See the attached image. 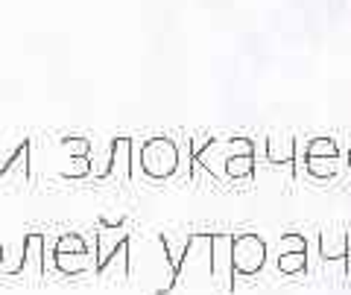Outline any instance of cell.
<instances>
[{
  "label": "cell",
  "instance_id": "6da1fadb",
  "mask_svg": "<svg viewBox=\"0 0 351 295\" xmlns=\"http://www.w3.org/2000/svg\"><path fill=\"white\" fill-rule=\"evenodd\" d=\"M141 170L149 179H170L179 172V144L167 135H156L141 144Z\"/></svg>",
  "mask_w": 351,
  "mask_h": 295
},
{
  "label": "cell",
  "instance_id": "7a4b0ae2",
  "mask_svg": "<svg viewBox=\"0 0 351 295\" xmlns=\"http://www.w3.org/2000/svg\"><path fill=\"white\" fill-rule=\"evenodd\" d=\"M182 278L199 281V278H211L214 281V266H211V234H193L191 237V248L184 255V264L179 269Z\"/></svg>",
  "mask_w": 351,
  "mask_h": 295
},
{
  "label": "cell",
  "instance_id": "3957f363",
  "mask_svg": "<svg viewBox=\"0 0 351 295\" xmlns=\"http://www.w3.org/2000/svg\"><path fill=\"white\" fill-rule=\"evenodd\" d=\"M267 264V246L258 234L234 237V272L237 275H258Z\"/></svg>",
  "mask_w": 351,
  "mask_h": 295
},
{
  "label": "cell",
  "instance_id": "277c9868",
  "mask_svg": "<svg viewBox=\"0 0 351 295\" xmlns=\"http://www.w3.org/2000/svg\"><path fill=\"white\" fill-rule=\"evenodd\" d=\"M211 266L214 281L223 290L234 283V237L232 234H211Z\"/></svg>",
  "mask_w": 351,
  "mask_h": 295
},
{
  "label": "cell",
  "instance_id": "5b68a950",
  "mask_svg": "<svg viewBox=\"0 0 351 295\" xmlns=\"http://www.w3.org/2000/svg\"><path fill=\"white\" fill-rule=\"evenodd\" d=\"M196 155V164L205 170V172H211V176L217 179H228V172H226V164H228V140L223 138H208L202 149H196L193 152Z\"/></svg>",
  "mask_w": 351,
  "mask_h": 295
},
{
  "label": "cell",
  "instance_id": "8992f818",
  "mask_svg": "<svg viewBox=\"0 0 351 295\" xmlns=\"http://www.w3.org/2000/svg\"><path fill=\"white\" fill-rule=\"evenodd\" d=\"M126 243H129V228L108 225V222H103L100 228H97V231H94V246H97V260H100V266L114 255L117 248H123ZM100 266H97V269H100Z\"/></svg>",
  "mask_w": 351,
  "mask_h": 295
},
{
  "label": "cell",
  "instance_id": "52a82bcc",
  "mask_svg": "<svg viewBox=\"0 0 351 295\" xmlns=\"http://www.w3.org/2000/svg\"><path fill=\"white\" fill-rule=\"evenodd\" d=\"M135 176V140L132 138H114V155H112V179L129 181Z\"/></svg>",
  "mask_w": 351,
  "mask_h": 295
},
{
  "label": "cell",
  "instance_id": "ba28073f",
  "mask_svg": "<svg viewBox=\"0 0 351 295\" xmlns=\"http://www.w3.org/2000/svg\"><path fill=\"white\" fill-rule=\"evenodd\" d=\"M53 264H56V272L62 275H82V272H97L100 260H97V246L82 251V255H53Z\"/></svg>",
  "mask_w": 351,
  "mask_h": 295
},
{
  "label": "cell",
  "instance_id": "9c48e42d",
  "mask_svg": "<svg viewBox=\"0 0 351 295\" xmlns=\"http://www.w3.org/2000/svg\"><path fill=\"white\" fill-rule=\"evenodd\" d=\"M295 149H299V138L293 135H269L267 138V158L269 164H276V167H290L295 161Z\"/></svg>",
  "mask_w": 351,
  "mask_h": 295
},
{
  "label": "cell",
  "instance_id": "30bf717a",
  "mask_svg": "<svg viewBox=\"0 0 351 295\" xmlns=\"http://www.w3.org/2000/svg\"><path fill=\"white\" fill-rule=\"evenodd\" d=\"M44 248H47V240L41 234H27V255H24L21 275H32V278L44 275V269H47V264H44Z\"/></svg>",
  "mask_w": 351,
  "mask_h": 295
},
{
  "label": "cell",
  "instance_id": "8fae6325",
  "mask_svg": "<svg viewBox=\"0 0 351 295\" xmlns=\"http://www.w3.org/2000/svg\"><path fill=\"white\" fill-rule=\"evenodd\" d=\"M348 251V231H334V228H325L319 234V255L322 260H346Z\"/></svg>",
  "mask_w": 351,
  "mask_h": 295
},
{
  "label": "cell",
  "instance_id": "7c38bea8",
  "mask_svg": "<svg viewBox=\"0 0 351 295\" xmlns=\"http://www.w3.org/2000/svg\"><path fill=\"white\" fill-rule=\"evenodd\" d=\"M0 176H18L21 181L29 179V140H21V146L0 164Z\"/></svg>",
  "mask_w": 351,
  "mask_h": 295
},
{
  "label": "cell",
  "instance_id": "4fadbf2b",
  "mask_svg": "<svg viewBox=\"0 0 351 295\" xmlns=\"http://www.w3.org/2000/svg\"><path fill=\"white\" fill-rule=\"evenodd\" d=\"M3 248H6V257H3V269L6 275H21L24 269V255H27V234L24 237H15V240H3Z\"/></svg>",
  "mask_w": 351,
  "mask_h": 295
},
{
  "label": "cell",
  "instance_id": "5bb4252c",
  "mask_svg": "<svg viewBox=\"0 0 351 295\" xmlns=\"http://www.w3.org/2000/svg\"><path fill=\"white\" fill-rule=\"evenodd\" d=\"M191 237L193 234H161V243H164V248H167V257H170V264L176 269V275H179V269L184 264V255H188V248H191Z\"/></svg>",
  "mask_w": 351,
  "mask_h": 295
},
{
  "label": "cell",
  "instance_id": "9a60e30c",
  "mask_svg": "<svg viewBox=\"0 0 351 295\" xmlns=\"http://www.w3.org/2000/svg\"><path fill=\"white\" fill-rule=\"evenodd\" d=\"M97 275H120V278H129V243L123 248H117L106 264L97 269Z\"/></svg>",
  "mask_w": 351,
  "mask_h": 295
},
{
  "label": "cell",
  "instance_id": "2e32d148",
  "mask_svg": "<svg viewBox=\"0 0 351 295\" xmlns=\"http://www.w3.org/2000/svg\"><path fill=\"white\" fill-rule=\"evenodd\" d=\"M226 172L228 179H252L255 176V155H228Z\"/></svg>",
  "mask_w": 351,
  "mask_h": 295
},
{
  "label": "cell",
  "instance_id": "e0dca14e",
  "mask_svg": "<svg viewBox=\"0 0 351 295\" xmlns=\"http://www.w3.org/2000/svg\"><path fill=\"white\" fill-rule=\"evenodd\" d=\"M307 158H339L337 140L328 138V135L311 138V140H307Z\"/></svg>",
  "mask_w": 351,
  "mask_h": 295
},
{
  "label": "cell",
  "instance_id": "ac0fdd59",
  "mask_svg": "<svg viewBox=\"0 0 351 295\" xmlns=\"http://www.w3.org/2000/svg\"><path fill=\"white\" fill-rule=\"evenodd\" d=\"M82 251H88V243L82 234H62L53 243V255H82Z\"/></svg>",
  "mask_w": 351,
  "mask_h": 295
},
{
  "label": "cell",
  "instance_id": "d6986e66",
  "mask_svg": "<svg viewBox=\"0 0 351 295\" xmlns=\"http://www.w3.org/2000/svg\"><path fill=\"white\" fill-rule=\"evenodd\" d=\"M339 167V158H307V172L313 179H334Z\"/></svg>",
  "mask_w": 351,
  "mask_h": 295
},
{
  "label": "cell",
  "instance_id": "ffe728a7",
  "mask_svg": "<svg viewBox=\"0 0 351 295\" xmlns=\"http://www.w3.org/2000/svg\"><path fill=\"white\" fill-rule=\"evenodd\" d=\"M62 149L68 152L71 158H91V149L94 144L82 135H71V138H62Z\"/></svg>",
  "mask_w": 351,
  "mask_h": 295
},
{
  "label": "cell",
  "instance_id": "44dd1931",
  "mask_svg": "<svg viewBox=\"0 0 351 295\" xmlns=\"http://www.w3.org/2000/svg\"><path fill=\"white\" fill-rule=\"evenodd\" d=\"M307 269V251H293V255H278V272L284 275H299Z\"/></svg>",
  "mask_w": 351,
  "mask_h": 295
},
{
  "label": "cell",
  "instance_id": "7402d4cb",
  "mask_svg": "<svg viewBox=\"0 0 351 295\" xmlns=\"http://www.w3.org/2000/svg\"><path fill=\"white\" fill-rule=\"evenodd\" d=\"M64 179H85L91 176V158H71L68 167H62Z\"/></svg>",
  "mask_w": 351,
  "mask_h": 295
},
{
  "label": "cell",
  "instance_id": "603a6c76",
  "mask_svg": "<svg viewBox=\"0 0 351 295\" xmlns=\"http://www.w3.org/2000/svg\"><path fill=\"white\" fill-rule=\"evenodd\" d=\"M193 161H196V155H193V146H191V138L188 140H182L179 144V172L182 176H193Z\"/></svg>",
  "mask_w": 351,
  "mask_h": 295
},
{
  "label": "cell",
  "instance_id": "cb8c5ba5",
  "mask_svg": "<svg viewBox=\"0 0 351 295\" xmlns=\"http://www.w3.org/2000/svg\"><path fill=\"white\" fill-rule=\"evenodd\" d=\"M293 251H307V240L302 234H284L278 240V255H293Z\"/></svg>",
  "mask_w": 351,
  "mask_h": 295
},
{
  "label": "cell",
  "instance_id": "d4e9b609",
  "mask_svg": "<svg viewBox=\"0 0 351 295\" xmlns=\"http://www.w3.org/2000/svg\"><path fill=\"white\" fill-rule=\"evenodd\" d=\"M228 155H255V144H252V138H228Z\"/></svg>",
  "mask_w": 351,
  "mask_h": 295
},
{
  "label": "cell",
  "instance_id": "484cf974",
  "mask_svg": "<svg viewBox=\"0 0 351 295\" xmlns=\"http://www.w3.org/2000/svg\"><path fill=\"white\" fill-rule=\"evenodd\" d=\"M346 266H348V275H351V231H348V251H346Z\"/></svg>",
  "mask_w": 351,
  "mask_h": 295
},
{
  "label": "cell",
  "instance_id": "4316f807",
  "mask_svg": "<svg viewBox=\"0 0 351 295\" xmlns=\"http://www.w3.org/2000/svg\"><path fill=\"white\" fill-rule=\"evenodd\" d=\"M3 257H6V248H3V240H0V269H3Z\"/></svg>",
  "mask_w": 351,
  "mask_h": 295
},
{
  "label": "cell",
  "instance_id": "83f0119b",
  "mask_svg": "<svg viewBox=\"0 0 351 295\" xmlns=\"http://www.w3.org/2000/svg\"><path fill=\"white\" fill-rule=\"evenodd\" d=\"M348 167H351V149H348Z\"/></svg>",
  "mask_w": 351,
  "mask_h": 295
}]
</instances>
